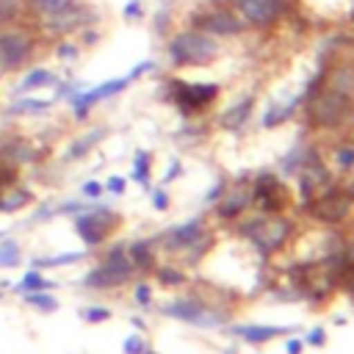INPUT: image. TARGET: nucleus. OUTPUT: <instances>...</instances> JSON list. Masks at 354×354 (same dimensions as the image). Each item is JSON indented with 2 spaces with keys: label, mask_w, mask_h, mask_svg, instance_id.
<instances>
[{
  "label": "nucleus",
  "mask_w": 354,
  "mask_h": 354,
  "mask_svg": "<svg viewBox=\"0 0 354 354\" xmlns=\"http://www.w3.org/2000/svg\"><path fill=\"white\" fill-rule=\"evenodd\" d=\"M133 180L141 183L144 188L149 185V152H144V149H138L133 158Z\"/></svg>",
  "instance_id": "31"
},
{
  "label": "nucleus",
  "mask_w": 354,
  "mask_h": 354,
  "mask_svg": "<svg viewBox=\"0 0 354 354\" xmlns=\"http://www.w3.org/2000/svg\"><path fill=\"white\" fill-rule=\"evenodd\" d=\"M53 288V282L50 279H44L41 274H39V268H30L22 279H19V285L14 288L17 293H33V290H50Z\"/></svg>",
  "instance_id": "29"
},
{
  "label": "nucleus",
  "mask_w": 354,
  "mask_h": 354,
  "mask_svg": "<svg viewBox=\"0 0 354 354\" xmlns=\"http://www.w3.org/2000/svg\"><path fill=\"white\" fill-rule=\"evenodd\" d=\"M335 158H337V163H340L343 169H351V166H354V147H340V149L335 152Z\"/></svg>",
  "instance_id": "38"
},
{
  "label": "nucleus",
  "mask_w": 354,
  "mask_h": 354,
  "mask_svg": "<svg viewBox=\"0 0 354 354\" xmlns=\"http://www.w3.org/2000/svg\"><path fill=\"white\" fill-rule=\"evenodd\" d=\"M155 69V61H141V64H136L130 72H127V77L130 80H138V77H144L147 72H152Z\"/></svg>",
  "instance_id": "39"
},
{
  "label": "nucleus",
  "mask_w": 354,
  "mask_h": 354,
  "mask_svg": "<svg viewBox=\"0 0 354 354\" xmlns=\"http://www.w3.org/2000/svg\"><path fill=\"white\" fill-rule=\"evenodd\" d=\"M72 3L75 0H25V8H28V17L33 22H39V19H47V17L66 11Z\"/></svg>",
  "instance_id": "22"
},
{
  "label": "nucleus",
  "mask_w": 354,
  "mask_h": 354,
  "mask_svg": "<svg viewBox=\"0 0 354 354\" xmlns=\"http://www.w3.org/2000/svg\"><path fill=\"white\" fill-rule=\"evenodd\" d=\"M144 348H147V346H144V340H141L138 335H130V337L122 343V351H124V354H144Z\"/></svg>",
  "instance_id": "37"
},
{
  "label": "nucleus",
  "mask_w": 354,
  "mask_h": 354,
  "mask_svg": "<svg viewBox=\"0 0 354 354\" xmlns=\"http://www.w3.org/2000/svg\"><path fill=\"white\" fill-rule=\"evenodd\" d=\"M105 138V127H97V130H91V133H83L80 138H75L72 144H69V149H66V155H64V160H80V158H86L100 141Z\"/></svg>",
  "instance_id": "20"
},
{
  "label": "nucleus",
  "mask_w": 354,
  "mask_h": 354,
  "mask_svg": "<svg viewBox=\"0 0 354 354\" xmlns=\"http://www.w3.org/2000/svg\"><path fill=\"white\" fill-rule=\"evenodd\" d=\"M158 277H160V282H166V285H180V282H183V274H180V271H171V268H160Z\"/></svg>",
  "instance_id": "42"
},
{
  "label": "nucleus",
  "mask_w": 354,
  "mask_h": 354,
  "mask_svg": "<svg viewBox=\"0 0 354 354\" xmlns=\"http://www.w3.org/2000/svg\"><path fill=\"white\" fill-rule=\"evenodd\" d=\"M238 17L243 19V25L252 28H271L277 25V19L285 14V0H232Z\"/></svg>",
  "instance_id": "11"
},
{
  "label": "nucleus",
  "mask_w": 354,
  "mask_h": 354,
  "mask_svg": "<svg viewBox=\"0 0 354 354\" xmlns=\"http://www.w3.org/2000/svg\"><path fill=\"white\" fill-rule=\"evenodd\" d=\"M130 83H133V80L124 75V77H111V80H105V83H100V86H91V88H80V91H75V94L69 97L75 119H86V116H88V111H91L97 102H102V100H108V97L122 94Z\"/></svg>",
  "instance_id": "10"
},
{
  "label": "nucleus",
  "mask_w": 354,
  "mask_h": 354,
  "mask_svg": "<svg viewBox=\"0 0 354 354\" xmlns=\"http://www.w3.org/2000/svg\"><path fill=\"white\" fill-rule=\"evenodd\" d=\"M171 100L177 102V108L183 113H196L202 108H207L216 97H218V86L216 83H185V80H171L169 83Z\"/></svg>",
  "instance_id": "9"
},
{
  "label": "nucleus",
  "mask_w": 354,
  "mask_h": 354,
  "mask_svg": "<svg viewBox=\"0 0 354 354\" xmlns=\"http://www.w3.org/2000/svg\"><path fill=\"white\" fill-rule=\"evenodd\" d=\"M80 318L88 321V324H100V321L111 318V310H105V307H86V310H80Z\"/></svg>",
  "instance_id": "34"
},
{
  "label": "nucleus",
  "mask_w": 354,
  "mask_h": 354,
  "mask_svg": "<svg viewBox=\"0 0 354 354\" xmlns=\"http://www.w3.org/2000/svg\"><path fill=\"white\" fill-rule=\"evenodd\" d=\"M30 202H33V194L25 185H17L14 183L11 188L0 191V213H17V210H22Z\"/></svg>",
  "instance_id": "21"
},
{
  "label": "nucleus",
  "mask_w": 354,
  "mask_h": 354,
  "mask_svg": "<svg viewBox=\"0 0 354 354\" xmlns=\"http://www.w3.org/2000/svg\"><path fill=\"white\" fill-rule=\"evenodd\" d=\"M246 343H266V340H274L277 335L288 332L285 326H238L235 329Z\"/></svg>",
  "instance_id": "24"
},
{
  "label": "nucleus",
  "mask_w": 354,
  "mask_h": 354,
  "mask_svg": "<svg viewBox=\"0 0 354 354\" xmlns=\"http://www.w3.org/2000/svg\"><path fill=\"white\" fill-rule=\"evenodd\" d=\"M41 36L33 22H14L0 28V75H17L22 72L39 47Z\"/></svg>",
  "instance_id": "1"
},
{
  "label": "nucleus",
  "mask_w": 354,
  "mask_h": 354,
  "mask_svg": "<svg viewBox=\"0 0 354 354\" xmlns=\"http://www.w3.org/2000/svg\"><path fill=\"white\" fill-rule=\"evenodd\" d=\"M50 108H53V100L19 94V97H14L11 105L6 108V116H39V113H47Z\"/></svg>",
  "instance_id": "18"
},
{
  "label": "nucleus",
  "mask_w": 354,
  "mask_h": 354,
  "mask_svg": "<svg viewBox=\"0 0 354 354\" xmlns=\"http://www.w3.org/2000/svg\"><path fill=\"white\" fill-rule=\"evenodd\" d=\"M133 274V263L127 257V252L122 246H116L113 252H108V257L86 277V285L94 288V290H102V288H116L122 285L127 277Z\"/></svg>",
  "instance_id": "7"
},
{
  "label": "nucleus",
  "mask_w": 354,
  "mask_h": 354,
  "mask_svg": "<svg viewBox=\"0 0 354 354\" xmlns=\"http://www.w3.org/2000/svg\"><path fill=\"white\" fill-rule=\"evenodd\" d=\"M191 22H194V28H199V30H205L210 36H224V39L241 36L246 30V25L238 17V11H232L227 6H216V3H205L199 11H194Z\"/></svg>",
  "instance_id": "5"
},
{
  "label": "nucleus",
  "mask_w": 354,
  "mask_h": 354,
  "mask_svg": "<svg viewBox=\"0 0 354 354\" xmlns=\"http://www.w3.org/2000/svg\"><path fill=\"white\" fill-rule=\"evenodd\" d=\"M80 53H83V47L72 39V36H64V39H53V55L58 58V61H64V64H72V61H77L80 58Z\"/></svg>",
  "instance_id": "25"
},
{
  "label": "nucleus",
  "mask_w": 354,
  "mask_h": 354,
  "mask_svg": "<svg viewBox=\"0 0 354 354\" xmlns=\"http://www.w3.org/2000/svg\"><path fill=\"white\" fill-rule=\"evenodd\" d=\"M166 55L171 66H207L210 61L218 58V41L216 36L199 28H185V30L171 33L166 44Z\"/></svg>",
  "instance_id": "2"
},
{
  "label": "nucleus",
  "mask_w": 354,
  "mask_h": 354,
  "mask_svg": "<svg viewBox=\"0 0 354 354\" xmlns=\"http://www.w3.org/2000/svg\"><path fill=\"white\" fill-rule=\"evenodd\" d=\"M39 158V149L22 138V136H6L0 141V160L11 163V166H22V163H33Z\"/></svg>",
  "instance_id": "16"
},
{
  "label": "nucleus",
  "mask_w": 354,
  "mask_h": 354,
  "mask_svg": "<svg viewBox=\"0 0 354 354\" xmlns=\"http://www.w3.org/2000/svg\"><path fill=\"white\" fill-rule=\"evenodd\" d=\"M83 252H66V254H58V257H41V260H33L36 268H55V266H66V263H75L80 260Z\"/></svg>",
  "instance_id": "33"
},
{
  "label": "nucleus",
  "mask_w": 354,
  "mask_h": 354,
  "mask_svg": "<svg viewBox=\"0 0 354 354\" xmlns=\"http://www.w3.org/2000/svg\"><path fill=\"white\" fill-rule=\"evenodd\" d=\"M241 232L260 249V252H274L279 249L288 235H290V224L285 218H277V216H268V218H252L241 227Z\"/></svg>",
  "instance_id": "6"
},
{
  "label": "nucleus",
  "mask_w": 354,
  "mask_h": 354,
  "mask_svg": "<svg viewBox=\"0 0 354 354\" xmlns=\"http://www.w3.org/2000/svg\"><path fill=\"white\" fill-rule=\"evenodd\" d=\"M61 80L58 72L47 69V66H28V72L22 75V80L17 83L14 88V97L19 94H30V91H39V88H47V86H55Z\"/></svg>",
  "instance_id": "17"
},
{
  "label": "nucleus",
  "mask_w": 354,
  "mask_h": 354,
  "mask_svg": "<svg viewBox=\"0 0 354 354\" xmlns=\"http://www.w3.org/2000/svg\"><path fill=\"white\" fill-rule=\"evenodd\" d=\"M14 183H17V166H11V163L0 160V191L11 188Z\"/></svg>",
  "instance_id": "35"
},
{
  "label": "nucleus",
  "mask_w": 354,
  "mask_h": 354,
  "mask_svg": "<svg viewBox=\"0 0 354 354\" xmlns=\"http://www.w3.org/2000/svg\"><path fill=\"white\" fill-rule=\"evenodd\" d=\"M348 113H351V97L332 86H324L307 97V116L318 127H337Z\"/></svg>",
  "instance_id": "4"
},
{
  "label": "nucleus",
  "mask_w": 354,
  "mask_h": 354,
  "mask_svg": "<svg viewBox=\"0 0 354 354\" xmlns=\"http://www.w3.org/2000/svg\"><path fill=\"white\" fill-rule=\"evenodd\" d=\"M301 351V340H288V354H299Z\"/></svg>",
  "instance_id": "48"
},
{
  "label": "nucleus",
  "mask_w": 354,
  "mask_h": 354,
  "mask_svg": "<svg viewBox=\"0 0 354 354\" xmlns=\"http://www.w3.org/2000/svg\"><path fill=\"white\" fill-rule=\"evenodd\" d=\"M19 263V243L14 238L0 241V268H14Z\"/></svg>",
  "instance_id": "32"
},
{
  "label": "nucleus",
  "mask_w": 354,
  "mask_h": 354,
  "mask_svg": "<svg viewBox=\"0 0 354 354\" xmlns=\"http://www.w3.org/2000/svg\"><path fill=\"white\" fill-rule=\"evenodd\" d=\"M122 17H124L127 22L141 19V17H144V3H141V0H127L124 8H122Z\"/></svg>",
  "instance_id": "36"
},
{
  "label": "nucleus",
  "mask_w": 354,
  "mask_h": 354,
  "mask_svg": "<svg viewBox=\"0 0 354 354\" xmlns=\"http://www.w3.org/2000/svg\"><path fill=\"white\" fill-rule=\"evenodd\" d=\"M80 194H83L86 199H97V196L102 194V183H97V180H88V183H83V185H80Z\"/></svg>",
  "instance_id": "40"
},
{
  "label": "nucleus",
  "mask_w": 354,
  "mask_h": 354,
  "mask_svg": "<svg viewBox=\"0 0 354 354\" xmlns=\"http://www.w3.org/2000/svg\"><path fill=\"white\" fill-rule=\"evenodd\" d=\"M22 299H25V304H30V307H36V310H41V313H53V310L58 307L55 296H50L47 290H33V293H22Z\"/></svg>",
  "instance_id": "30"
},
{
  "label": "nucleus",
  "mask_w": 354,
  "mask_h": 354,
  "mask_svg": "<svg viewBox=\"0 0 354 354\" xmlns=\"http://www.w3.org/2000/svg\"><path fill=\"white\" fill-rule=\"evenodd\" d=\"M127 257H130V263H133V268H141V271H147V268H152V263H155V257H152V246H149V241H136L130 249H127Z\"/></svg>",
  "instance_id": "26"
},
{
  "label": "nucleus",
  "mask_w": 354,
  "mask_h": 354,
  "mask_svg": "<svg viewBox=\"0 0 354 354\" xmlns=\"http://www.w3.org/2000/svg\"><path fill=\"white\" fill-rule=\"evenodd\" d=\"M102 188H108L111 194H124V188H127V183H124V177H119V174H113V177H108V183L102 185Z\"/></svg>",
  "instance_id": "41"
},
{
  "label": "nucleus",
  "mask_w": 354,
  "mask_h": 354,
  "mask_svg": "<svg viewBox=\"0 0 354 354\" xmlns=\"http://www.w3.org/2000/svg\"><path fill=\"white\" fill-rule=\"evenodd\" d=\"M144 354H158V351H149V348H144Z\"/></svg>",
  "instance_id": "49"
},
{
  "label": "nucleus",
  "mask_w": 354,
  "mask_h": 354,
  "mask_svg": "<svg viewBox=\"0 0 354 354\" xmlns=\"http://www.w3.org/2000/svg\"><path fill=\"white\" fill-rule=\"evenodd\" d=\"M343 285H346V288H348V290L354 293V266L348 268V274H346V279H343Z\"/></svg>",
  "instance_id": "47"
},
{
  "label": "nucleus",
  "mask_w": 354,
  "mask_h": 354,
  "mask_svg": "<svg viewBox=\"0 0 354 354\" xmlns=\"http://www.w3.org/2000/svg\"><path fill=\"white\" fill-rule=\"evenodd\" d=\"M252 199H254L263 210L274 213V210H282V207H285V202H288V188H285L274 174H263V177H257V183H254Z\"/></svg>",
  "instance_id": "12"
},
{
  "label": "nucleus",
  "mask_w": 354,
  "mask_h": 354,
  "mask_svg": "<svg viewBox=\"0 0 354 354\" xmlns=\"http://www.w3.org/2000/svg\"><path fill=\"white\" fill-rule=\"evenodd\" d=\"M348 207H351V196L348 194L335 191V188H326V194L310 205V213L315 218L326 221V224H335V221H340L348 213Z\"/></svg>",
  "instance_id": "13"
},
{
  "label": "nucleus",
  "mask_w": 354,
  "mask_h": 354,
  "mask_svg": "<svg viewBox=\"0 0 354 354\" xmlns=\"http://www.w3.org/2000/svg\"><path fill=\"white\" fill-rule=\"evenodd\" d=\"M252 105H254V97H252V94L243 97V100H238L232 108H227V111L221 113V127H227V130H241V127L249 122Z\"/></svg>",
  "instance_id": "19"
},
{
  "label": "nucleus",
  "mask_w": 354,
  "mask_h": 354,
  "mask_svg": "<svg viewBox=\"0 0 354 354\" xmlns=\"http://www.w3.org/2000/svg\"><path fill=\"white\" fill-rule=\"evenodd\" d=\"M25 14H28L25 0H0V28L14 25V22H22Z\"/></svg>",
  "instance_id": "27"
},
{
  "label": "nucleus",
  "mask_w": 354,
  "mask_h": 354,
  "mask_svg": "<svg viewBox=\"0 0 354 354\" xmlns=\"http://www.w3.org/2000/svg\"><path fill=\"white\" fill-rule=\"evenodd\" d=\"M249 202H252V194H246L243 188H238V191H232L227 199L218 202V216H221V218H232V216H238L241 210H246Z\"/></svg>",
  "instance_id": "23"
},
{
  "label": "nucleus",
  "mask_w": 354,
  "mask_h": 354,
  "mask_svg": "<svg viewBox=\"0 0 354 354\" xmlns=\"http://www.w3.org/2000/svg\"><path fill=\"white\" fill-rule=\"evenodd\" d=\"M329 86L351 97V94H354V66H351V64L337 66V69L332 72V77H329Z\"/></svg>",
  "instance_id": "28"
},
{
  "label": "nucleus",
  "mask_w": 354,
  "mask_h": 354,
  "mask_svg": "<svg viewBox=\"0 0 354 354\" xmlns=\"http://www.w3.org/2000/svg\"><path fill=\"white\" fill-rule=\"evenodd\" d=\"M136 301L138 304H149V288L147 285H138L136 288Z\"/></svg>",
  "instance_id": "44"
},
{
  "label": "nucleus",
  "mask_w": 354,
  "mask_h": 354,
  "mask_svg": "<svg viewBox=\"0 0 354 354\" xmlns=\"http://www.w3.org/2000/svg\"><path fill=\"white\" fill-rule=\"evenodd\" d=\"M113 227H116V213L108 210V207H97V205H91L88 210H83L75 218V230H77V235L83 238L86 246L102 243L111 235Z\"/></svg>",
  "instance_id": "8"
},
{
  "label": "nucleus",
  "mask_w": 354,
  "mask_h": 354,
  "mask_svg": "<svg viewBox=\"0 0 354 354\" xmlns=\"http://www.w3.org/2000/svg\"><path fill=\"white\" fill-rule=\"evenodd\" d=\"M207 243H210V235H205L199 218H194L183 227H171L166 232V246L169 249H202Z\"/></svg>",
  "instance_id": "14"
},
{
  "label": "nucleus",
  "mask_w": 354,
  "mask_h": 354,
  "mask_svg": "<svg viewBox=\"0 0 354 354\" xmlns=\"http://www.w3.org/2000/svg\"><path fill=\"white\" fill-rule=\"evenodd\" d=\"M163 313L171 315V318L188 321V324H199V326H213V324L221 321V315H213V313H210L202 301H196V299H180V301L169 304Z\"/></svg>",
  "instance_id": "15"
},
{
  "label": "nucleus",
  "mask_w": 354,
  "mask_h": 354,
  "mask_svg": "<svg viewBox=\"0 0 354 354\" xmlns=\"http://www.w3.org/2000/svg\"><path fill=\"white\" fill-rule=\"evenodd\" d=\"M324 329H313L310 335H307V343H313V346H324Z\"/></svg>",
  "instance_id": "45"
},
{
  "label": "nucleus",
  "mask_w": 354,
  "mask_h": 354,
  "mask_svg": "<svg viewBox=\"0 0 354 354\" xmlns=\"http://www.w3.org/2000/svg\"><path fill=\"white\" fill-rule=\"evenodd\" d=\"M152 205H155L158 210H166V207H169V196H166V191L158 188V191L152 194Z\"/></svg>",
  "instance_id": "43"
},
{
  "label": "nucleus",
  "mask_w": 354,
  "mask_h": 354,
  "mask_svg": "<svg viewBox=\"0 0 354 354\" xmlns=\"http://www.w3.org/2000/svg\"><path fill=\"white\" fill-rule=\"evenodd\" d=\"M97 22H100V11L91 3L75 0L66 11H61L55 17H47V19H39L33 25H36V30H39L41 39H64V36H75L83 28L97 25Z\"/></svg>",
  "instance_id": "3"
},
{
  "label": "nucleus",
  "mask_w": 354,
  "mask_h": 354,
  "mask_svg": "<svg viewBox=\"0 0 354 354\" xmlns=\"http://www.w3.org/2000/svg\"><path fill=\"white\" fill-rule=\"evenodd\" d=\"M180 171H183L180 160H171V166H169V171H166V177H163V180H166V183H171V180H174V177L180 174Z\"/></svg>",
  "instance_id": "46"
}]
</instances>
